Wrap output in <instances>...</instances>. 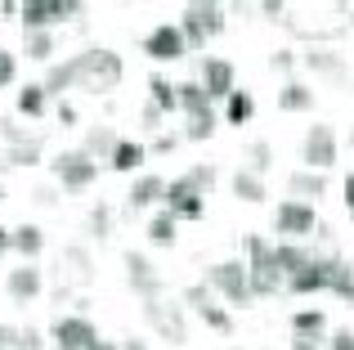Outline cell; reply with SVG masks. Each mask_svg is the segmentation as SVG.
<instances>
[{
  "instance_id": "cell-33",
  "label": "cell",
  "mask_w": 354,
  "mask_h": 350,
  "mask_svg": "<svg viewBox=\"0 0 354 350\" xmlns=\"http://www.w3.org/2000/svg\"><path fill=\"white\" fill-rule=\"evenodd\" d=\"M175 238H180V220H175L171 211H157V216L148 220V243L153 247H175Z\"/></svg>"
},
{
  "instance_id": "cell-16",
  "label": "cell",
  "mask_w": 354,
  "mask_h": 350,
  "mask_svg": "<svg viewBox=\"0 0 354 350\" xmlns=\"http://www.w3.org/2000/svg\"><path fill=\"white\" fill-rule=\"evenodd\" d=\"M5 292L18 301V306H32V301L45 292V279H41V270H36V261H23L18 270H9L5 274Z\"/></svg>"
},
{
  "instance_id": "cell-34",
  "label": "cell",
  "mask_w": 354,
  "mask_h": 350,
  "mask_svg": "<svg viewBox=\"0 0 354 350\" xmlns=\"http://www.w3.org/2000/svg\"><path fill=\"white\" fill-rule=\"evenodd\" d=\"M148 104L153 108H162V113H180V95H175V81H166V77H148Z\"/></svg>"
},
{
  "instance_id": "cell-20",
  "label": "cell",
  "mask_w": 354,
  "mask_h": 350,
  "mask_svg": "<svg viewBox=\"0 0 354 350\" xmlns=\"http://www.w3.org/2000/svg\"><path fill=\"white\" fill-rule=\"evenodd\" d=\"M305 68L328 77V81H346V54L332 50V45H310L305 50Z\"/></svg>"
},
{
  "instance_id": "cell-44",
  "label": "cell",
  "mask_w": 354,
  "mask_h": 350,
  "mask_svg": "<svg viewBox=\"0 0 354 350\" xmlns=\"http://www.w3.org/2000/svg\"><path fill=\"white\" fill-rule=\"evenodd\" d=\"M32 202H36V207H59V189H54V184H36Z\"/></svg>"
},
{
  "instance_id": "cell-18",
  "label": "cell",
  "mask_w": 354,
  "mask_h": 350,
  "mask_svg": "<svg viewBox=\"0 0 354 350\" xmlns=\"http://www.w3.org/2000/svg\"><path fill=\"white\" fill-rule=\"evenodd\" d=\"M59 265H63V279H68V283H81V288L95 283V256H90L86 243H68Z\"/></svg>"
},
{
  "instance_id": "cell-45",
  "label": "cell",
  "mask_w": 354,
  "mask_h": 350,
  "mask_svg": "<svg viewBox=\"0 0 354 350\" xmlns=\"http://www.w3.org/2000/svg\"><path fill=\"white\" fill-rule=\"evenodd\" d=\"M269 68L274 72H292L296 68V50H274L269 54Z\"/></svg>"
},
{
  "instance_id": "cell-8",
  "label": "cell",
  "mask_w": 354,
  "mask_h": 350,
  "mask_svg": "<svg viewBox=\"0 0 354 350\" xmlns=\"http://www.w3.org/2000/svg\"><path fill=\"white\" fill-rule=\"evenodd\" d=\"M121 265H126V288L135 292L139 301H157L166 292V279H162V270H157L148 256H139V252H126L121 256Z\"/></svg>"
},
{
  "instance_id": "cell-43",
  "label": "cell",
  "mask_w": 354,
  "mask_h": 350,
  "mask_svg": "<svg viewBox=\"0 0 354 350\" xmlns=\"http://www.w3.org/2000/svg\"><path fill=\"white\" fill-rule=\"evenodd\" d=\"M0 135H5V140H9V149H14V144H23V140H32V135H27L23 126L14 122V117H0Z\"/></svg>"
},
{
  "instance_id": "cell-32",
  "label": "cell",
  "mask_w": 354,
  "mask_h": 350,
  "mask_svg": "<svg viewBox=\"0 0 354 350\" xmlns=\"http://www.w3.org/2000/svg\"><path fill=\"white\" fill-rule=\"evenodd\" d=\"M332 297H341L346 306H354V265L346 261V256H337L332 261V283H328Z\"/></svg>"
},
{
  "instance_id": "cell-54",
  "label": "cell",
  "mask_w": 354,
  "mask_h": 350,
  "mask_svg": "<svg viewBox=\"0 0 354 350\" xmlns=\"http://www.w3.org/2000/svg\"><path fill=\"white\" fill-rule=\"evenodd\" d=\"M292 350H323V346H319V342H310V337H296Z\"/></svg>"
},
{
  "instance_id": "cell-36",
  "label": "cell",
  "mask_w": 354,
  "mask_h": 350,
  "mask_svg": "<svg viewBox=\"0 0 354 350\" xmlns=\"http://www.w3.org/2000/svg\"><path fill=\"white\" fill-rule=\"evenodd\" d=\"M86 234L95 238V243H104V238H113V207L108 202H95L86 216Z\"/></svg>"
},
{
  "instance_id": "cell-28",
  "label": "cell",
  "mask_w": 354,
  "mask_h": 350,
  "mask_svg": "<svg viewBox=\"0 0 354 350\" xmlns=\"http://www.w3.org/2000/svg\"><path fill=\"white\" fill-rule=\"evenodd\" d=\"M14 108H18V117H45V113H50V95H45L41 81H32V86L18 90Z\"/></svg>"
},
{
  "instance_id": "cell-30",
  "label": "cell",
  "mask_w": 354,
  "mask_h": 350,
  "mask_svg": "<svg viewBox=\"0 0 354 350\" xmlns=\"http://www.w3.org/2000/svg\"><path fill=\"white\" fill-rule=\"evenodd\" d=\"M14 252L23 261H36L45 252V229L41 225H14Z\"/></svg>"
},
{
  "instance_id": "cell-53",
  "label": "cell",
  "mask_w": 354,
  "mask_h": 350,
  "mask_svg": "<svg viewBox=\"0 0 354 350\" xmlns=\"http://www.w3.org/2000/svg\"><path fill=\"white\" fill-rule=\"evenodd\" d=\"M5 252H14V229L0 225V256H5Z\"/></svg>"
},
{
  "instance_id": "cell-59",
  "label": "cell",
  "mask_w": 354,
  "mask_h": 350,
  "mask_svg": "<svg viewBox=\"0 0 354 350\" xmlns=\"http://www.w3.org/2000/svg\"><path fill=\"white\" fill-rule=\"evenodd\" d=\"M0 202H5V189H0Z\"/></svg>"
},
{
  "instance_id": "cell-40",
  "label": "cell",
  "mask_w": 354,
  "mask_h": 350,
  "mask_svg": "<svg viewBox=\"0 0 354 350\" xmlns=\"http://www.w3.org/2000/svg\"><path fill=\"white\" fill-rule=\"evenodd\" d=\"M211 135H216V108H211V113H198V117H184V140L202 144V140H211Z\"/></svg>"
},
{
  "instance_id": "cell-48",
  "label": "cell",
  "mask_w": 354,
  "mask_h": 350,
  "mask_svg": "<svg viewBox=\"0 0 354 350\" xmlns=\"http://www.w3.org/2000/svg\"><path fill=\"white\" fill-rule=\"evenodd\" d=\"M18 350H45V337L36 333V328H23V337H18Z\"/></svg>"
},
{
  "instance_id": "cell-22",
  "label": "cell",
  "mask_w": 354,
  "mask_h": 350,
  "mask_svg": "<svg viewBox=\"0 0 354 350\" xmlns=\"http://www.w3.org/2000/svg\"><path fill=\"white\" fill-rule=\"evenodd\" d=\"M45 95H68V90H77L81 86V68H77V54L72 59H63V63H50V72H45Z\"/></svg>"
},
{
  "instance_id": "cell-42",
  "label": "cell",
  "mask_w": 354,
  "mask_h": 350,
  "mask_svg": "<svg viewBox=\"0 0 354 350\" xmlns=\"http://www.w3.org/2000/svg\"><path fill=\"white\" fill-rule=\"evenodd\" d=\"M14 77H18V54L0 50V90H5V86H14Z\"/></svg>"
},
{
  "instance_id": "cell-51",
  "label": "cell",
  "mask_w": 354,
  "mask_h": 350,
  "mask_svg": "<svg viewBox=\"0 0 354 350\" xmlns=\"http://www.w3.org/2000/svg\"><path fill=\"white\" fill-rule=\"evenodd\" d=\"M54 117H59V126H77V108H72L68 99H63V104L54 108Z\"/></svg>"
},
{
  "instance_id": "cell-10",
  "label": "cell",
  "mask_w": 354,
  "mask_h": 350,
  "mask_svg": "<svg viewBox=\"0 0 354 350\" xmlns=\"http://www.w3.org/2000/svg\"><path fill=\"white\" fill-rule=\"evenodd\" d=\"M323 220H319V211L310 207V202H292V198H283L278 202V211H274V229L287 238V243H301L305 234H314Z\"/></svg>"
},
{
  "instance_id": "cell-6",
  "label": "cell",
  "mask_w": 354,
  "mask_h": 350,
  "mask_svg": "<svg viewBox=\"0 0 354 350\" xmlns=\"http://www.w3.org/2000/svg\"><path fill=\"white\" fill-rule=\"evenodd\" d=\"M337 153H341V144H337V131H332L328 122H314L310 131H305V140H301V162L310 171H323L328 175L332 167H337Z\"/></svg>"
},
{
  "instance_id": "cell-37",
  "label": "cell",
  "mask_w": 354,
  "mask_h": 350,
  "mask_svg": "<svg viewBox=\"0 0 354 350\" xmlns=\"http://www.w3.org/2000/svg\"><path fill=\"white\" fill-rule=\"evenodd\" d=\"M54 50H59V41H54V32H27V36H23V54H27L32 63H45V59H50Z\"/></svg>"
},
{
  "instance_id": "cell-38",
  "label": "cell",
  "mask_w": 354,
  "mask_h": 350,
  "mask_svg": "<svg viewBox=\"0 0 354 350\" xmlns=\"http://www.w3.org/2000/svg\"><path fill=\"white\" fill-rule=\"evenodd\" d=\"M269 167H274V144H269V140H251V144H247V171L265 180Z\"/></svg>"
},
{
  "instance_id": "cell-15",
  "label": "cell",
  "mask_w": 354,
  "mask_h": 350,
  "mask_svg": "<svg viewBox=\"0 0 354 350\" xmlns=\"http://www.w3.org/2000/svg\"><path fill=\"white\" fill-rule=\"evenodd\" d=\"M332 261H337V252H314V261L305 265L296 279H287V292L292 297H314V292H328V283H332Z\"/></svg>"
},
{
  "instance_id": "cell-9",
  "label": "cell",
  "mask_w": 354,
  "mask_h": 350,
  "mask_svg": "<svg viewBox=\"0 0 354 350\" xmlns=\"http://www.w3.org/2000/svg\"><path fill=\"white\" fill-rule=\"evenodd\" d=\"M81 14V0H27L23 5V32H50L54 23H68Z\"/></svg>"
},
{
  "instance_id": "cell-14",
  "label": "cell",
  "mask_w": 354,
  "mask_h": 350,
  "mask_svg": "<svg viewBox=\"0 0 354 350\" xmlns=\"http://www.w3.org/2000/svg\"><path fill=\"white\" fill-rule=\"evenodd\" d=\"M50 337H54V346H63V350H90L99 342V328L90 324L86 315H59L54 328H50Z\"/></svg>"
},
{
  "instance_id": "cell-3",
  "label": "cell",
  "mask_w": 354,
  "mask_h": 350,
  "mask_svg": "<svg viewBox=\"0 0 354 350\" xmlns=\"http://www.w3.org/2000/svg\"><path fill=\"white\" fill-rule=\"evenodd\" d=\"M225 27H229L225 5H211V0H193L180 14V32H184V41H189V50H207Z\"/></svg>"
},
{
  "instance_id": "cell-24",
  "label": "cell",
  "mask_w": 354,
  "mask_h": 350,
  "mask_svg": "<svg viewBox=\"0 0 354 350\" xmlns=\"http://www.w3.org/2000/svg\"><path fill=\"white\" fill-rule=\"evenodd\" d=\"M175 95H180V113L184 117H198V113H211V95L207 90H202V81H180V86H175Z\"/></svg>"
},
{
  "instance_id": "cell-27",
  "label": "cell",
  "mask_w": 354,
  "mask_h": 350,
  "mask_svg": "<svg viewBox=\"0 0 354 350\" xmlns=\"http://www.w3.org/2000/svg\"><path fill=\"white\" fill-rule=\"evenodd\" d=\"M229 184H234V198H238V202H251V207L269 198L265 180H260V175H251L247 167H238V171H234V180H229Z\"/></svg>"
},
{
  "instance_id": "cell-60",
  "label": "cell",
  "mask_w": 354,
  "mask_h": 350,
  "mask_svg": "<svg viewBox=\"0 0 354 350\" xmlns=\"http://www.w3.org/2000/svg\"><path fill=\"white\" fill-rule=\"evenodd\" d=\"M54 350H63V346H54Z\"/></svg>"
},
{
  "instance_id": "cell-57",
  "label": "cell",
  "mask_w": 354,
  "mask_h": 350,
  "mask_svg": "<svg viewBox=\"0 0 354 350\" xmlns=\"http://www.w3.org/2000/svg\"><path fill=\"white\" fill-rule=\"evenodd\" d=\"M5 167H9V162H5V153H0V171H5Z\"/></svg>"
},
{
  "instance_id": "cell-21",
  "label": "cell",
  "mask_w": 354,
  "mask_h": 350,
  "mask_svg": "<svg viewBox=\"0 0 354 350\" xmlns=\"http://www.w3.org/2000/svg\"><path fill=\"white\" fill-rule=\"evenodd\" d=\"M162 198H166V180L148 171V175H139V180L130 184L126 207H130V211H144V207H153V202H162Z\"/></svg>"
},
{
  "instance_id": "cell-19",
  "label": "cell",
  "mask_w": 354,
  "mask_h": 350,
  "mask_svg": "<svg viewBox=\"0 0 354 350\" xmlns=\"http://www.w3.org/2000/svg\"><path fill=\"white\" fill-rule=\"evenodd\" d=\"M323 193H328V175H323V171L301 167V171L287 175V198H292V202H310V207H314V198H323Z\"/></svg>"
},
{
  "instance_id": "cell-17",
  "label": "cell",
  "mask_w": 354,
  "mask_h": 350,
  "mask_svg": "<svg viewBox=\"0 0 354 350\" xmlns=\"http://www.w3.org/2000/svg\"><path fill=\"white\" fill-rule=\"evenodd\" d=\"M202 90L211 95V104L216 99H229L238 90V72L229 59H202Z\"/></svg>"
},
{
  "instance_id": "cell-41",
  "label": "cell",
  "mask_w": 354,
  "mask_h": 350,
  "mask_svg": "<svg viewBox=\"0 0 354 350\" xmlns=\"http://www.w3.org/2000/svg\"><path fill=\"white\" fill-rule=\"evenodd\" d=\"M184 175H189V184L202 193V198H211V189H216V167H211V162H198V167H189Z\"/></svg>"
},
{
  "instance_id": "cell-56",
  "label": "cell",
  "mask_w": 354,
  "mask_h": 350,
  "mask_svg": "<svg viewBox=\"0 0 354 350\" xmlns=\"http://www.w3.org/2000/svg\"><path fill=\"white\" fill-rule=\"evenodd\" d=\"M121 350H148V346L139 342V337H130V342H121Z\"/></svg>"
},
{
  "instance_id": "cell-31",
  "label": "cell",
  "mask_w": 354,
  "mask_h": 350,
  "mask_svg": "<svg viewBox=\"0 0 354 350\" xmlns=\"http://www.w3.org/2000/svg\"><path fill=\"white\" fill-rule=\"evenodd\" d=\"M251 117H256V95H251V90H234V95L225 99V122L229 126H247Z\"/></svg>"
},
{
  "instance_id": "cell-11",
  "label": "cell",
  "mask_w": 354,
  "mask_h": 350,
  "mask_svg": "<svg viewBox=\"0 0 354 350\" xmlns=\"http://www.w3.org/2000/svg\"><path fill=\"white\" fill-rule=\"evenodd\" d=\"M180 301H184L189 310H198V319L211 328V333H220V337L234 333V315H229L225 306H216V301H211V288H207V283H193V288H184Z\"/></svg>"
},
{
  "instance_id": "cell-49",
  "label": "cell",
  "mask_w": 354,
  "mask_h": 350,
  "mask_svg": "<svg viewBox=\"0 0 354 350\" xmlns=\"http://www.w3.org/2000/svg\"><path fill=\"white\" fill-rule=\"evenodd\" d=\"M260 14H265L269 23H287V5H278V0H265V5H260Z\"/></svg>"
},
{
  "instance_id": "cell-26",
  "label": "cell",
  "mask_w": 354,
  "mask_h": 350,
  "mask_svg": "<svg viewBox=\"0 0 354 350\" xmlns=\"http://www.w3.org/2000/svg\"><path fill=\"white\" fill-rule=\"evenodd\" d=\"M278 108H283V113H310V108H314V90L305 86V81H283V90H278Z\"/></svg>"
},
{
  "instance_id": "cell-50",
  "label": "cell",
  "mask_w": 354,
  "mask_h": 350,
  "mask_svg": "<svg viewBox=\"0 0 354 350\" xmlns=\"http://www.w3.org/2000/svg\"><path fill=\"white\" fill-rule=\"evenodd\" d=\"M162 108H153V104H144V113H139V122H144V131H157V126H162Z\"/></svg>"
},
{
  "instance_id": "cell-46",
  "label": "cell",
  "mask_w": 354,
  "mask_h": 350,
  "mask_svg": "<svg viewBox=\"0 0 354 350\" xmlns=\"http://www.w3.org/2000/svg\"><path fill=\"white\" fill-rule=\"evenodd\" d=\"M328 350H354V328H337L328 337Z\"/></svg>"
},
{
  "instance_id": "cell-47",
  "label": "cell",
  "mask_w": 354,
  "mask_h": 350,
  "mask_svg": "<svg viewBox=\"0 0 354 350\" xmlns=\"http://www.w3.org/2000/svg\"><path fill=\"white\" fill-rule=\"evenodd\" d=\"M180 140H184V135H171V131H162V135L153 140V153H175V149H180Z\"/></svg>"
},
{
  "instance_id": "cell-29",
  "label": "cell",
  "mask_w": 354,
  "mask_h": 350,
  "mask_svg": "<svg viewBox=\"0 0 354 350\" xmlns=\"http://www.w3.org/2000/svg\"><path fill=\"white\" fill-rule=\"evenodd\" d=\"M148 158V149L139 140H121L117 149H113V158H108V167H113L117 175H130V171H139V162Z\"/></svg>"
},
{
  "instance_id": "cell-25",
  "label": "cell",
  "mask_w": 354,
  "mask_h": 350,
  "mask_svg": "<svg viewBox=\"0 0 354 350\" xmlns=\"http://www.w3.org/2000/svg\"><path fill=\"white\" fill-rule=\"evenodd\" d=\"M117 144H121V135L113 131V126H104V122H99V126H90V131H86V144H81V149H86L90 153V158H113V149H117Z\"/></svg>"
},
{
  "instance_id": "cell-35",
  "label": "cell",
  "mask_w": 354,
  "mask_h": 350,
  "mask_svg": "<svg viewBox=\"0 0 354 350\" xmlns=\"http://www.w3.org/2000/svg\"><path fill=\"white\" fill-rule=\"evenodd\" d=\"M292 333L310 337V342H323V333H328V315H323V310H296V315H292Z\"/></svg>"
},
{
  "instance_id": "cell-7",
  "label": "cell",
  "mask_w": 354,
  "mask_h": 350,
  "mask_svg": "<svg viewBox=\"0 0 354 350\" xmlns=\"http://www.w3.org/2000/svg\"><path fill=\"white\" fill-rule=\"evenodd\" d=\"M144 319L162 333V342H171V346L189 342V319H184V306H175V301H166V297L144 301Z\"/></svg>"
},
{
  "instance_id": "cell-12",
  "label": "cell",
  "mask_w": 354,
  "mask_h": 350,
  "mask_svg": "<svg viewBox=\"0 0 354 350\" xmlns=\"http://www.w3.org/2000/svg\"><path fill=\"white\" fill-rule=\"evenodd\" d=\"M144 54L153 63H180L184 54H189V41H184L180 23H157L153 32L144 36Z\"/></svg>"
},
{
  "instance_id": "cell-4",
  "label": "cell",
  "mask_w": 354,
  "mask_h": 350,
  "mask_svg": "<svg viewBox=\"0 0 354 350\" xmlns=\"http://www.w3.org/2000/svg\"><path fill=\"white\" fill-rule=\"evenodd\" d=\"M50 171H54V180H59L63 193H86L90 184L99 180V162L90 158L86 149H63L59 158L50 162Z\"/></svg>"
},
{
  "instance_id": "cell-52",
  "label": "cell",
  "mask_w": 354,
  "mask_h": 350,
  "mask_svg": "<svg viewBox=\"0 0 354 350\" xmlns=\"http://www.w3.org/2000/svg\"><path fill=\"white\" fill-rule=\"evenodd\" d=\"M341 193H346V211L354 216V171L346 175V184H341Z\"/></svg>"
},
{
  "instance_id": "cell-58",
  "label": "cell",
  "mask_w": 354,
  "mask_h": 350,
  "mask_svg": "<svg viewBox=\"0 0 354 350\" xmlns=\"http://www.w3.org/2000/svg\"><path fill=\"white\" fill-rule=\"evenodd\" d=\"M350 149H354V126H350Z\"/></svg>"
},
{
  "instance_id": "cell-2",
  "label": "cell",
  "mask_w": 354,
  "mask_h": 350,
  "mask_svg": "<svg viewBox=\"0 0 354 350\" xmlns=\"http://www.w3.org/2000/svg\"><path fill=\"white\" fill-rule=\"evenodd\" d=\"M247 283H251V297H278L287 288L283 270L274 261V243H265L260 234H247Z\"/></svg>"
},
{
  "instance_id": "cell-23",
  "label": "cell",
  "mask_w": 354,
  "mask_h": 350,
  "mask_svg": "<svg viewBox=\"0 0 354 350\" xmlns=\"http://www.w3.org/2000/svg\"><path fill=\"white\" fill-rule=\"evenodd\" d=\"M274 261H278V270H283V279H296V274L305 270V265L314 261V252L305 243H274Z\"/></svg>"
},
{
  "instance_id": "cell-39",
  "label": "cell",
  "mask_w": 354,
  "mask_h": 350,
  "mask_svg": "<svg viewBox=\"0 0 354 350\" xmlns=\"http://www.w3.org/2000/svg\"><path fill=\"white\" fill-rule=\"evenodd\" d=\"M5 162L9 167H36V162H41V135H32V140L5 149Z\"/></svg>"
},
{
  "instance_id": "cell-55",
  "label": "cell",
  "mask_w": 354,
  "mask_h": 350,
  "mask_svg": "<svg viewBox=\"0 0 354 350\" xmlns=\"http://www.w3.org/2000/svg\"><path fill=\"white\" fill-rule=\"evenodd\" d=\"M90 350H121V346H117V342H108V337H99V342L90 346Z\"/></svg>"
},
{
  "instance_id": "cell-5",
  "label": "cell",
  "mask_w": 354,
  "mask_h": 350,
  "mask_svg": "<svg viewBox=\"0 0 354 350\" xmlns=\"http://www.w3.org/2000/svg\"><path fill=\"white\" fill-rule=\"evenodd\" d=\"M207 288L220 292L229 306H247L251 301V283H247V261H216L207 270Z\"/></svg>"
},
{
  "instance_id": "cell-1",
  "label": "cell",
  "mask_w": 354,
  "mask_h": 350,
  "mask_svg": "<svg viewBox=\"0 0 354 350\" xmlns=\"http://www.w3.org/2000/svg\"><path fill=\"white\" fill-rule=\"evenodd\" d=\"M77 68H81V86L77 90H90V95H108V90H117L121 77H126L121 54L108 50V45H90V50H81Z\"/></svg>"
},
{
  "instance_id": "cell-13",
  "label": "cell",
  "mask_w": 354,
  "mask_h": 350,
  "mask_svg": "<svg viewBox=\"0 0 354 350\" xmlns=\"http://www.w3.org/2000/svg\"><path fill=\"white\" fill-rule=\"evenodd\" d=\"M162 202H166V211H171L175 220H202V211H207V198L189 184V175L166 180V198Z\"/></svg>"
}]
</instances>
